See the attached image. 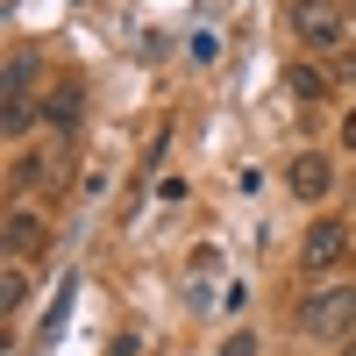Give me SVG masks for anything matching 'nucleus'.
<instances>
[{
	"mask_svg": "<svg viewBox=\"0 0 356 356\" xmlns=\"http://www.w3.org/2000/svg\"><path fill=\"white\" fill-rule=\"evenodd\" d=\"M292 36H300L314 57H342L349 43H356V22H342V8L335 0H292Z\"/></svg>",
	"mask_w": 356,
	"mask_h": 356,
	"instance_id": "nucleus-1",
	"label": "nucleus"
},
{
	"mask_svg": "<svg viewBox=\"0 0 356 356\" xmlns=\"http://www.w3.org/2000/svg\"><path fill=\"white\" fill-rule=\"evenodd\" d=\"M300 328L321 335V342H349L356 335V285H328L300 307Z\"/></svg>",
	"mask_w": 356,
	"mask_h": 356,
	"instance_id": "nucleus-2",
	"label": "nucleus"
},
{
	"mask_svg": "<svg viewBox=\"0 0 356 356\" xmlns=\"http://www.w3.org/2000/svg\"><path fill=\"white\" fill-rule=\"evenodd\" d=\"M29 93H36V50H15L8 57V79H0V129H8V136H22L29 122H36Z\"/></svg>",
	"mask_w": 356,
	"mask_h": 356,
	"instance_id": "nucleus-3",
	"label": "nucleus"
},
{
	"mask_svg": "<svg viewBox=\"0 0 356 356\" xmlns=\"http://www.w3.org/2000/svg\"><path fill=\"white\" fill-rule=\"evenodd\" d=\"M342 257H349V228L321 214V221L307 228V243H300V264H307V271H335Z\"/></svg>",
	"mask_w": 356,
	"mask_h": 356,
	"instance_id": "nucleus-4",
	"label": "nucleus"
},
{
	"mask_svg": "<svg viewBox=\"0 0 356 356\" xmlns=\"http://www.w3.org/2000/svg\"><path fill=\"white\" fill-rule=\"evenodd\" d=\"M285 186H292V200H328L335 193V164L328 157H321V150H300V157H292V171H285Z\"/></svg>",
	"mask_w": 356,
	"mask_h": 356,
	"instance_id": "nucleus-5",
	"label": "nucleus"
},
{
	"mask_svg": "<svg viewBox=\"0 0 356 356\" xmlns=\"http://www.w3.org/2000/svg\"><path fill=\"white\" fill-rule=\"evenodd\" d=\"M79 114H86V86H79V79H57V93L43 100V129H50V136H72Z\"/></svg>",
	"mask_w": 356,
	"mask_h": 356,
	"instance_id": "nucleus-6",
	"label": "nucleus"
},
{
	"mask_svg": "<svg viewBox=\"0 0 356 356\" xmlns=\"http://www.w3.org/2000/svg\"><path fill=\"white\" fill-rule=\"evenodd\" d=\"M43 243H50V228L29 214V207H15V214H8V257L29 264V257H43Z\"/></svg>",
	"mask_w": 356,
	"mask_h": 356,
	"instance_id": "nucleus-7",
	"label": "nucleus"
},
{
	"mask_svg": "<svg viewBox=\"0 0 356 356\" xmlns=\"http://www.w3.org/2000/svg\"><path fill=\"white\" fill-rule=\"evenodd\" d=\"M285 79H292V93H300V100H321V93H328V72H321V65H292Z\"/></svg>",
	"mask_w": 356,
	"mask_h": 356,
	"instance_id": "nucleus-8",
	"label": "nucleus"
},
{
	"mask_svg": "<svg viewBox=\"0 0 356 356\" xmlns=\"http://www.w3.org/2000/svg\"><path fill=\"white\" fill-rule=\"evenodd\" d=\"M22 300H29V271H22V264H8V271H0V307L22 314Z\"/></svg>",
	"mask_w": 356,
	"mask_h": 356,
	"instance_id": "nucleus-9",
	"label": "nucleus"
},
{
	"mask_svg": "<svg viewBox=\"0 0 356 356\" xmlns=\"http://www.w3.org/2000/svg\"><path fill=\"white\" fill-rule=\"evenodd\" d=\"M43 178H50V157H22V164H15V193L43 186Z\"/></svg>",
	"mask_w": 356,
	"mask_h": 356,
	"instance_id": "nucleus-10",
	"label": "nucleus"
},
{
	"mask_svg": "<svg viewBox=\"0 0 356 356\" xmlns=\"http://www.w3.org/2000/svg\"><path fill=\"white\" fill-rule=\"evenodd\" d=\"M221 356H257V335H250V328H243V335H228V342H221Z\"/></svg>",
	"mask_w": 356,
	"mask_h": 356,
	"instance_id": "nucleus-11",
	"label": "nucleus"
},
{
	"mask_svg": "<svg viewBox=\"0 0 356 356\" xmlns=\"http://www.w3.org/2000/svg\"><path fill=\"white\" fill-rule=\"evenodd\" d=\"M342 143H349V150H356V107L342 114Z\"/></svg>",
	"mask_w": 356,
	"mask_h": 356,
	"instance_id": "nucleus-12",
	"label": "nucleus"
},
{
	"mask_svg": "<svg viewBox=\"0 0 356 356\" xmlns=\"http://www.w3.org/2000/svg\"><path fill=\"white\" fill-rule=\"evenodd\" d=\"M342 356H356V335H349V342H342Z\"/></svg>",
	"mask_w": 356,
	"mask_h": 356,
	"instance_id": "nucleus-13",
	"label": "nucleus"
}]
</instances>
